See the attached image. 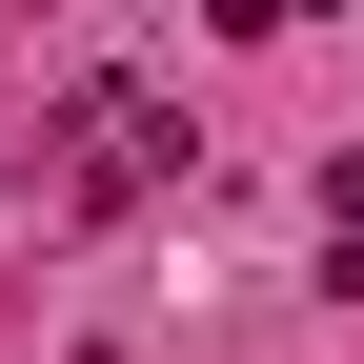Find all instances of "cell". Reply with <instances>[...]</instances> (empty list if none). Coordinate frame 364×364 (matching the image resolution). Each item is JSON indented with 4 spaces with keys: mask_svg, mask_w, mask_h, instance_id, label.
<instances>
[{
    "mask_svg": "<svg viewBox=\"0 0 364 364\" xmlns=\"http://www.w3.org/2000/svg\"><path fill=\"white\" fill-rule=\"evenodd\" d=\"M182 162H203V122H182L162 81H61V122H41V182H61L81 223H122V203H162Z\"/></svg>",
    "mask_w": 364,
    "mask_h": 364,
    "instance_id": "cell-1",
    "label": "cell"
},
{
    "mask_svg": "<svg viewBox=\"0 0 364 364\" xmlns=\"http://www.w3.org/2000/svg\"><path fill=\"white\" fill-rule=\"evenodd\" d=\"M324 203H344V263H364V142H344V162H324Z\"/></svg>",
    "mask_w": 364,
    "mask_h": 364,
    "instance_id": "cell-2",
    "label": "cell"
},
{
    "mask_svg": "<svg viewBox=\"0 0 364 364\" xmlns=\"http://www.w3.org/2000/svg\"><path fill=\"white\" fill-rule=\"evenodd\" d=\"M0 41H21V0H0Z\"/></svg>",
    "mask_w": 364,
    "mask_h": 364,
    "instance_id": "cell-3",
    "label": "cell"
},
{
    "mask_svg": "<svg viewBox=\"0 0 364 364\" xmlns=\"http://www.w3.org/2000/svg\"><path fill=\"white\" fill-rule=\"evenodd\" d=\"M304 21H324V0H304Z\"/></svg>",
    "mask_w": 364,
    "mask_h": 364,
    "instance_id": "cell-4",
    "label": "cell"
}]
</instances>
